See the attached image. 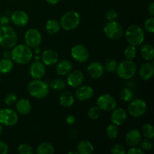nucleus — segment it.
I'll return each instance as SVG.
<instances>
[{"instance_id": "1", "label": "nucleus", "mask_w": 154, "mask_h": 154, "mask_svg": "<svg viewBox=\"0 0 154 154\" xmlns=\"http://www.w3.org/2000/svg\"><path fill=\"white\" fill-rule=\"evenodd\" d=\"M12 48L13 49L11 52V58L17 64L26 65L32 59L33 53L31 48L26 45H15Z\"/></svg>"}, {"instance_id": "2", "label": "nucleus", "mask_w": 154, "mask_h": 154, "mask_svg": "<svg viewBox=\"0 0 154 154\" xmlns=\"http://www.w3.org/2000/svg\"><path fill=\"white\" fill-rule=\"evenodd\" d=\"M29 93L33 98L38 99H45L48 95L50 87L46 82L40 79H35L30 81L27 87Z\"/></svg>"}, {"instance_id": "3", "label": "nucleus", "mask_w": 154, "mask_h": 154, "mask_svg": "<svg viewBox=\"0 0 154 154\" xmlns=\"http://www.w3.org/2000/svg\"><path fill=\"white\" fill-rule=\"evenodd\" d=\"M17 37L15 30L7 26L0 27V46L5 48H12L16 45Z\"/></svg>"}, {"instance_id": "4", "label": "nucleus", "mask_w": 154, "mask_h": 154, "mask_svg": "<svg viewBox=\"0 0 154 154\" xmlns=\"http://www.w3.org/2000/svg\"><path fill=\"white\" fill-rule=\"evenodd\" d=\"M125 37L129 45L138 46L142 44L145 35L144 30L141 26L138 25H132L126 29Z\"/></svg>"}, {"instance_id": "5", "label": "nucleus", "mask_w": 154, "mask_h": 154, "mask_svg": "<svg viewBox=\"0 0 154 154\" xmlns=\"http://www.w3.org/2000/svg\"><path fill=\"white\" fill-rule=\"evenodd\" d=\"M116 72L121 79L129 80L136 74L137 66L132 60H126L117 65Z\"/></svg>"}, {"instance_id": "6", "label": "nucleus", "mask_w": 154, "mask_h": 154, "mask_svg": "<svg viewBox=\"0 0 154 154\" xmlns=\"http://www.w3.org/2000/svg\"><path fill=\"white\" fill-rule=\"evenodd\" d=\"M80 14L75 11H68L63 15L60 20V26L66 31L75 29L80 24Z\"/></svg>"}, {"instance_id": "7", "label": "nucleus", "mask_w": 154, "mask_h": 154, "mask_svg": "<svg viewBox=\"0 0 154 154\" xmlns=\"http://www.w3.org/2000/svg\"><path fill=\"white\" fill-rule=\"evenodd\" d=\"M104 32L108 38L111 40H118L123 36V28L116 20L109 21L104 27Z\"/></svg>"}, {"instance_id": "8", "label": "nucleus", "mask_w": 154, "mask_h": 154, "mask_svg": "<svg viewBox=\"0 0 154 154\" xmlns=\"http://www.w3.org/2000/svg\"><path fill=\"white\" fill-rule=\"evenodd\" d=\"M18 114L11 108L0 110V123L5 126H13L18 122Z\"/></svg>"}, {"instance_id": "9", "label": "nucleus", "mask_w": 154, "mask_h": 154, "mask_svg": "<svg viewBox=\"0 0 154 154\" xmlns=\"http://www.w3.org/2000/svg\"><path fill=\"white\" fill-rule=\"evenodd\" d=\"M129 105V113L134 117H142L147 111V104L143 99H136L130 101Z\"/></svg>"}, {"instance_id": "10", "label": "nucleus", "mask_w": 154, "mask_h": 154, "mask_svg": "<svg viewBox=\"0 0 154 154\" xmlns=\"http://www.w3.org/2000/svg\"><path fill=\"white\" fill-rule=\"evenodd\" d=\"M96 105L102 111H112L117 108V102L115 98L110 94H102L96 101Z\"/></svg>"}, {"instance_id": "11", "label": "nucleus", "mask_w": 154, "mask_h": 154, "mask_svg": "<svg viewBox=\"0 0 154 154\" xmlns=\"http://www.w3.org/2000/svg\"><path fill=\"white\" fill-rule=\"evenodd\" d=\"M24 39L27 46L31 48H35L42 43V34L37 29H29L26 32Z\"/></svg>"}, {"instance_id": "12", "label": "nucleus", "mask_w": 154, "mask_h": 154, "mask_svg": "<svg viewBox=\"0 0 154 154\" xmlns=\"http://www.w3.org/2000/svg\"><path fill=\"white\" fill-rule=\"evenodd\" d=\"M71 55L78 63H85L89 58V51L84 45H76L71 49Z\"/></svg>"}, {"instance_id": "13", "label": "nucleus", "mask_w": 154, "mask_h": 154, "mask_svg": "<svg viewBox=\"0 0 154 154\" xmlns=\"http://www.w3.org/2000/svg\"><path fill=\"white\" fill-rule=\"evenodd\" d=\"M46 73L45 65L42 62L35 61L31 65L29 69V74L34 79H41Z\"/></svg>"}, {"instance_id": "14", "label": "nucleus", "mask_w": 154, "mask_h": 154, "mask_svg": "<svg viewBox=\"0 0 154 154\" xmlns=\"http://www.w3.org/2000/svg\"><path fill=\"white\" fill-rule=\"evenodd\" d=\"M84 74L80 70L72 71L68 75L67 78V84L70 86L71 87H78L82 84L84 81Z\"/></svg>"}, {"instance_id": "15", "label": "nucleus", "mask_w": 154, "mask_h": 154, "mask_svg": "<svg viewBox=\"0 0 154 154\" xmlns=\"http://www.w3.org/2000/svg\"><path fill=\"white\" fill-rule=\"evenodd\" d=\"M127 119V113L123 108H114L111 116V121L117 126H122Z\"/></svg>"}, {"instance_id": "16", "label": "nucleus", "mask_w": 154, "mask_h": 154, "mask_svg": "<svg viewBox=\"0 0 154 154\" xmlns=\"http://www.w3.org/2000/svg\"><path fill=\"white\" fill-rule=\"evenodd\" d=\"M11 20L17 26H24L29 22V16L23 11H16L11 16Z\"/></svg>"}, {"instance_id": "17", "label": "nucleus", "mask_w": 154, "mask_h": 154, "mask_svg": "<svg viewBox=\"0 0 154 154\" xmlns=\"http://www.w3.org/2000/svg\"><path fill=\"white\" fill-rule=\"evenodd\" d=\"M87 70L89 75L94 79H98L103 76L104 72H105L103 66L99 62H94V63H90L87 66Z\"/></svg>"}, {"instance_id": "18", "label": "nucleus", "mask_w": 154, "mask_h": 154, "mask_svg": "<svg viewBox=\"0 0 154 154\" xmlns=\"http://www.w3.org/2000/svg\"><path fill=\"white\" fill-rule=\"evenodd\" d=\"M93 89L90 86H81L77 89L75 96L79 101H87L91 99L93 96Z\"/></svg>"}, {"instance_id": "19", "label": "nucleus", "mask_w": 154, "mask_h": 154, "mask_svg": "<svg viewBox=\"0 0 154 154\" xmlns=\"http://www.w3.org/2000/svg\"><path fill=\"white\" fill-rule=\"evenodd\" d=\"M141 132L138 129H132L127 132L126 135V144L131 147L138 145L141 141Z\"/></svg>"}, {"instance_id": "20", "label": "nucleus", "mask_w": 154, "mask_h": 154, "mask_svg": "<svg viewBox=\"0 0 154 154\" xmlns=\"http://www.w3.org/2000/svg\"><path fill=\"white\" fill-rule=\"evenodd\" d=\"M59 55L57 51L51 49L45 50L42 55V63L45 66H51L54 65L58 62Z\"/></svg>"}, {"instance_id": "21", "label": "nucleus", "mask_w": 154, "mask_h": 154, "mask_svg": "<svg viewBox=\"0 0 154 154\" xmlns=\"http://www.w3.org/2000/svg\"><path fill=\"white\" fill-rule=\"evenodd\" d=\"M140 77L144 81H148L153 78L154 74V66L153 63L147 61L141 65L139 69Z\"/></svg>"}, {"instance_id": "22", "label": "nucleus", "mask_w": 154, "mask_h": 154, "mask_svg": "<svg viewBox=\"0 0 154 154\" xmlns=\"http://www.w3.org/2000/svg\"><path fill=\"white\" fill-rule=\"evenodd\" d=\"M16 110L21 115H27L31 112V102L26 99H21L16 103Z\"/></svg>"}, {"instance_id": "23", "label": "nucleus", "mask_w": 154, "mask_h": 154, "mask_svg": "<svg viewBox=\"0 0 154 154\" xmlns=\"http://www.w3.org/2000/svg\"><path fill=\"white\" fill-rule=\"evenodd\" d=\"M72 69H73V66H72V63L69 60H64L58 63L56 68V71L59 75L65 76V75H69L72 71Z\"/></svg>"}, {"instance_id": "24", "label": "nucleus", "mask_w": 154, "mask_h": 154, "mask_svg": "<svg viewBox=\"0 0 154 154\" xmlns=\"http://www.w3.org/2000/svg\"><path fill=\"white\" fill-rule=\"evenodd\" d=\"M75 103V96L71 92L64 91L60 96V104L64 108H70Z\"/></svg>"}, {"instance_id": "25", "label": "nucleus", "mask_w": 154, "mask_h": 154, "mask_svg": "<svg viewBox=\"0 0 154 154\" xmlns=\"http://www.w3.org/2000/svg\"><path fill=\"white\" fill-rule=\"evenodd\" d=\"M94 151L93 144L88 140H83L77 146V152L79 154H91Z\"/></svg>"}, {"instance_id": "26", "label": "nucleus", "mask_w": 154, "mask_h": 154, "mask_svg": "<svg viewBox=\"0 0 154 154\" xmlns=\"http://www.w3.org/2000/svg\"><path fill=\"white\" fill-rule=\"evenodd\" d=\"M141 54L146 61H153L154 58V48L151 45H144L141 48Z\"/></svg>"}, {"instance_id": "27", "label": "nucleus", "mask_w": 154, "mask_h": 154, "mask_svg": "<svg viewBox=\"0 0 154 154\" xmlns=\"http://www.w3.org/2000/svg\"><path fill=\"white\" fill-rule=\"evenodd\" d=\"M36 153L38 154H54L55 153V149L50 143L44 142L38 146L36 148Z\"/></svg>"}, {"instance_id": "28", "label": "nucleus", "mask_w": 154, "mask_h": 154, "mask_svg": "<svg viewBox=\"0 0 154 154\" xmlns=\"http://www.w3.org/2000/svg\"><path fill=\"white\" fill-rule=\"evenodd\" d=\"M13 61L9 58H3L0 60V73L8 74L13 69Z\"/></svg>"}, {"instance_id": "29", "label": "nucleus", "mask_w": 154, "mask_h": 154, "mask_svg": "<svg viewBox=\"0 0 154 154\" xmlns=\"http://www.w3.org/2000/svg\"><path fill=\"white\" fill-rule=\"evenodd\" d=\"M60 23L55 19H51L48 20L46 23V28L47 32L50 34H56L58 32L60 29Z\"/></svg>"}, {"instance_id": "30", "label": "nucleus", "mask_w": 154, "mask_h": 154, "mask_svg": "<svg viewBox=\"0 0 154 154\" xmlns=\"http://www.w3.org/2000/svg\"><path fill=\"white\" fill-rule=\"evenodd\" d=\"M141 132L147 139H153L154 138V128L150 123H145L142 126Z\"/></svg>"}, {"instance_id": "31", "label": "nucleus", "mask_w": 154, "mask_h": 154, "mask_svg": "<svg viewBox=\"0 0 154 154\" xmlns=\"http://www.w3.org/2000/svg\"><path fill=\"white\" fill-rule=\"evenodd\" d=\"M123 54H124V57L126 60H134L137 55L136 47L132 45H128V46L125 48Z\"/></svg>"}, {"instance_id": "32", "label": "nucleus", "mask_w": 154, "mask_h": 154, "mask_svg": "<svg viewBox=\"0 0 154 154\" xmlns=\"http://www.w3.org/2000/svg\"><path fill=\"white\" fill-rule=\"evenodd\" d=\"M49 87L56 91H60V90H63L65 89L66 82L64 81V80L61 79V78H57V79L53 80L50 83Z\"/></svg>"}, {"instance_id": "33", "label": "nucleus", "mask_w": 154, "mask_h": 154, "mask_svg": "<svg viewBox=\"0 0 154 154\" xmlns=\"http://www.w3.org/2000/svg\"><path fill=\"white\" fill-rule=\"evenodd\" d=\"M106 134L107 136L110 139H115L117 138L119 134V129L117 126L114 124H110L106 128Z\"/></svg>"}, {"instance_id": "34", "label": "nucleus", "mask_w": 154, "mask_h": 154, "mask_svg": "<svg viewBox=\"0 0 154 154\" xmlns=\"http://www.w3.org/2000/svg\"><path fill=\"white\" fill-rule=\"evenodd\" d=\"M120 97L123 102H130L133 99L134 93L129 88H123L120 93Z\"/></svg>"}, {"instance_id": "35", "label": "nucleus", "mask_w": 154, "mask_h": 154, "mask_svg": "<svg viewBox=\"0 0 154 154\" xmlns=\"http://www.w3.org/2000/svg\"><path fill=\"white\" fill-rule=\"evenodd\" d=\"M20 154H32L34 153V149L31 145L27 144H22L19 145L17 148Z\"/></svg>"}, {"instance_id": "36", "label": "nucleus", "mask_w": 154, "mask_h": 154, "mask_svg": "<svg viewBox=\"0 0 154 154\" xmlns=\"http://www.w3.org/2000/svg\"><path fill=\"white\" fill-rule=\"evenodd\" d=\"M101 111H102V110H101L98 106H93L89 109L87 114H88V117H90V119H92V120H96V119L99 118V116H100Z\"/></svg>"}, {"instance_id": "37", "label": "nucleus", "mask_w": 154, "mask_h": 154, "mask_svg": "<svg viewBox=\"0 0 154 154\" xmlns=\"http://www.w3.org/2000/svg\"><path fill=\"white\" fill-rule=\"evenodd\" d=\"M117 62L114 60H108L105 65V69L108 72H116L117 68Z\"/></svg>"}, {"instance_id": "38", "label": "nucleus", "mask_w": 154, "mask_h": 154, "mask_svg": "<svg viewBox=\"0 0 154 154\" xmlns=\"http://www.w3.org/2000/svg\"><path fill=\"white\" fill-rule=\"evenodd\" d=\"M144 29L146 31H147L150 33H153L154 32V19L153 17L148 18L144 22Z\"/></svg>"}, {"instance_id": "39", "label": "nucleus", "mask_w": 154, "mask_h": 154, "mask_svg": "<svg viewBox=\"0 0 154 154\" xmlns=\"http://www.w3.org/2000/svg\"><path fill=\"white\" fill-rule=\"evenodd\" d=\"M4 102L7 105H13L17 102V96L14 93H8L5 96Z\"/></svg>"}, {"instance_id": "40", "label": "nucleus", "mask_w": 154, "mask_h": 154, "mask_svg": "<svg viewBox=\"0 0 154 154\" xmlns=\"http://www.w3.org/2000/svg\"><path fill=\"white\" fill-rule=\"evenodd\" d=\"M141 142V149L142 150H145V151H150L152 150L153 147V144L151 141H150V139L147 140H143L142 141H140Z\"/></svg>"}, {"instance_id": "41", "label": "nucleus", "mask_w": 154, "mask_h": 154, "mask_svg": "<svg viewBox=\"0 0 154 154\" xmlns=\"http://www.w3.org/2000/svg\"><path fill=\"white\" fill-rule=\"evenodd\" d=\"M117 17H118V14H117V12L114 9H110V10L107 11L106 14H105V18L108 21L116 20Z\"/></svg>"}, {"instance_id": "42", "label": "nucleus", "mask_w": 154, "mask_h": 154, "mask_svg": "<svg viewBox=\"0 0 154 154\" xmlns=\"http://www.w3.org/2000/svg\"><path fill=\"white\" fill-rule=\"evenodd\" d=\"M111 152L114 154H124L126 153V150L122 144H117L111 147Z\"/></svg>"}, {"instance_id": "43", "label": "nucleus", "mask_w": 154, "mask_h": 154, "mask_svg": "<svg viewBox=\"0 0 154 154\" xmlns=\"http://www.w3.org/2000/svg\"><path fill=\"white\" fill-rule=\"evenodd\" d=\"M8 153V147L4 141H0V154H7Z\"/></svg>"}, {"instance_id": "44", "label": "nucleus", "mask_w": 154, "mask_h": 154, "mask_svg": "<svg viewBox=\"0 0 154 154\" xmlns=\"http://www.w3.org/2000/svg\"><path fill=\"white\" fill-rule=\"evenodd\" d=\"M128 154H144V151L141 148H138L134 146L127 151Z\"/></svg>"}, {"instance_id": "45", "label": "nucleus", "mask_w": 154, "mask_h": 154, "mask_svg": "<svg viewBox=\"0 0 154 154\" xmlns=\"http://www.w3.org/2000/svg\"><path fill=\"white\" fill-rule=\"evenodd\" d=\"M75 121H76V119H75V116L73 115L68 116L67 118H66V123L69 125H73L75 123Z\"/></svg>"}, {"instance_id": "46", "label": "nucleus", "mask_w": 154, "mask_h": 154, "mask_svg": "<svg viewBox=\"0 0 154 154\" xmlns=\"http://www.w3.org/2000/svg\"><path fill=\"white\" fill-rule=\"evenodd\" d=\"M147 11L150 14L151 16H153L154 15V2H151L150 3V5L147 7Z\"/></svg>"}, {"instance_id": "47", "label": "nucleus", "mask_w": 154, "mask_h": 154, "mask_svg": "<svg viewBox=\"0 0 154 154\" xmlns=\"http://www.w3.org/2000/svg\"><path fill=\"white\" fill-rule=\"evenodd\" d=\"M9 22V19L8 17L6 16H2L0 18V24H2V26H6Z\"/></svg>"}, {"instance_id": "48", "label": "nucleus", "mask_w": 154, "mask_h": 154, "mask_svg": "<svg viewBox=\"0 0 154 154\" xmlns=\"http://www.w3.org/2000/svg\"><path fill=\"white\" fill-rule=\"evenodd\" d=\"M45 1H46L47 2L49 3V4L56 5V4H57V3H58L60 0H45Z\"/></svg>"}, {"instance_id": "49", "label": "nucleus", "mask_w": 154, "mask_h": 154, "mask_svg": "<svg viewBox=\"0 0 154 154\" xmlns=\"http://www.w3.org/2000/svg\"><path fill=\"white\" fill-rule=\"evenodd\" d=\"M2 132H3V128H2V124L0 123V135H2Z\"/></svg>"}, {"instance_id": "50", "label": "nucleus", "mask_w": 154, "mask_h": 154, "mask_svg": "<svg viewBox=\"0 0 154 154\" xmlns=\"http://www.w3.org/2000/svg\"><path fill=\"white\" fill-rule=\"evenodd\" d=\"M69 154H72V153H75V154H78V152H75V151H71V152H69Z\"/></svg>"}]
</instances>
